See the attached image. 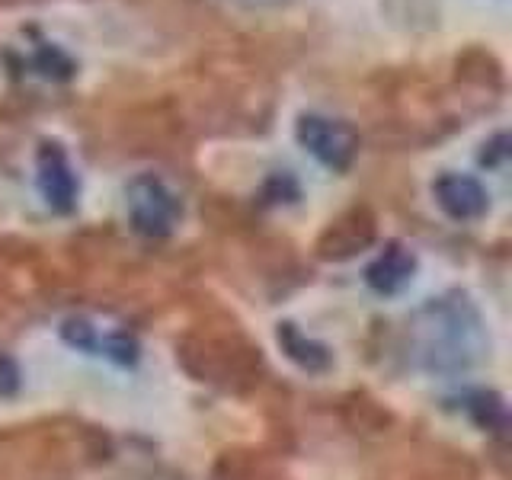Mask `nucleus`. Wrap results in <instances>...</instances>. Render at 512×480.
Masks as SVG:
<instances>
[{"label": "nucleus", "instance_id": "1", "mask_svg": "<svg viewBox=\"0 0 512 480\" xmlns=\"http://www.w3.org/2000/svg\"><path fill=\"white\" fill-rule=\"evenodd\" d=\"M176 215H180V205H176L173 192L160 180L141 176V180L132 183V218L141 234H151V237L170 234Z\"/></svg>", "mask_w": 512, "mask_h": 480}, {"label": "nucleus", "instance_id": "2", "mask_svg": "<svg viewBox=\"0 0 512 480\" xmlns=\"http://www.w3.org/2000/svg\"><path fill=\"white\" fill-rule=\"evenodd\" d=\"M61 336L68 346H74L80 352H90V356H106L119 365H132L138 359V343L132 336L122 330L103 333L100 327H93L90 320H64Z\"/></svg>", "mask_w": 512, "mask_h": 480}, {"label": "nucleus", "instance_id": "3", "mask_svg": "<svg viewBox=\"0 0 512 480\" xmlns=\"http://www.w3.org/2000/svg\"><path fill=\"white\" fill-rule=\"evenodd\" d=\"M298 135L330 167H346L352 151H356V138H352L349 128L333 125L327 119H304L301 128H298Z\"/></svg>", "mask_w": 512, "mask_h": 480}, {"label": "nucleus", "instance_id": "4", "mask_svg": "<svg viewBox=\"0 0 512 480\" xmlns=\"http://www.w3.org/2000/svg\"><path fill=\"white\" fill-rule=\"evenodd\" d=\"M436 199L455 221H471L487 212V192L471 176H442L436 183Z\"/></svg>", "mask_w": 512, "mask_h": 480}, {"label": "nucleus", "instance_id": "5", "mask_svg": "<svg viewBox=\"0 0 512 480\" xmlns=\"http://www.w3.org/2000/svg\"><path fill=\"white\" fill-rule=\"evenodd\" d=\"M413 269H416L413 253L394 244V247L384 250L372 266L365 269V279H368V285L375 288V292L397 295L400 288H404L413 279Z\"/></svg>", "mask_w": 512, "mask_h": 480}, {"label": "nucleus", "instance_id": "6", "mask_svg": "<svg viewBox=\"0 0 512 480\" xmlns=\"http://www.w3.org/2000/svg\"><path fill=\"white\" fill-rule=\"evenodd\" d=\"M39 186L45 192L48 205L61 208V212H68V208L74 205L77 183H74L68 164H64V157L52 148H45L39 157Z\"/></svg>", "mask_w": 512, "mask_h": 480}, {"label": "nucleus", "instance_id": "7", "mask_svg": "<svg viewBox=\"0 0 512 480\" xmlns=\"http://www.w3.org/2000/svg\"><path fill=\"white\" fill-rule=\"evenodd\" d=\"M279 346L288 359L298 362L301 368H308V372H324V368L330 365V349L324 343L308 340V336H304L295 324L279 327Z\"/></svg>", "mask_w": 512, "mask_h": 480}]
</instances>
